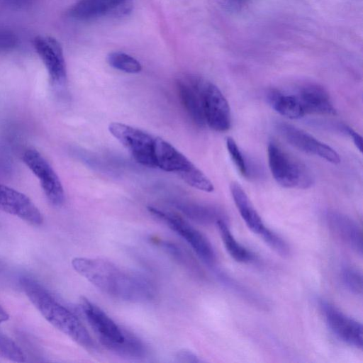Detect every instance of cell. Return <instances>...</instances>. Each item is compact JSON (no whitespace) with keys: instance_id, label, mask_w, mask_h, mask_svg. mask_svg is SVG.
<instances>
[{"instance_id":"6da1fadb","label":"cell","mask_w":363,"mask_h":363,"mask_svg":"<svg viewBox=\"0 0 363 363\" xmlns=\"http://www.w3.org/2000/svg\"><path fill=\"white\" fill-rule=\"evenodd\" d=\"M74 269L100 291L115 298L133 303L150 301L152 285L145 278L128 272L114 264L96 258L75 257Z\"/></svg>"},{"instance_id":"7a4b0ae2","label":"cell","mask_w":363,"mask_h":363,"mask_svg":"<svg viewBox=\"0 0 363 363\" xmlns=\"http://www.w3.org/2000/svg\"><path fill=\"white\" fill-rule=\"evenodd\" d=\"M20 285L33 305L53 327L84 349L95 348L94 342L81 321L38 281L30 277H22Z\"/></svg>"},{"instance_id":"3957f363","label":"cell","mask_w":363,"mask_h":363,"mask_svg":"<svg viewBox=\"0 0 363 363\" xmlns=\"http://www.w3.org/2000/svg\"><path fill=\"white\" fill-rule=\"evenodd\" d=\"M81 307L100 343L107 350L125 357L140 358L145 354L143 342L117 325L92 302L82 298Z\"/></svg>"},{"instance_id":"277c9868","label":"cell","mask_w":363,"mask_h":363,"mask_svg":"<svg viewBox=\"0 0 363 363\" xmlns=\"http://www.w3.org/2000/svg\"><path fill=\"white\" fill-rule=\"evenodd\" d=\"M154 158L157 167L177 174L189 186L199 190L211 192L213 183L185 155L172 145L160 138L154 142Z\"/></svg>"},{"instance_id":"5b68a950","label":"cell","mask_w":363,"mask_h":363,"mask_svg":"<svg viewBox=\"0 0 363 363\" xmlns=\"http://www.w3.org/2000/svg\"><path fill=\"white\" fill-rule=\"evenodd\" d=\"M270 172L275 181L289 189H306L313 184V177L309 169L274 142L267 147Z\"/></svg>"},{"instance_id":"8992f818","label":"cell","mask_w":363,"mask_h":363,"mask_svg":"<svg viewBox=\"0 0 363 363\" xmlns=\"http://www.w3.org/2000/svg\"><path fill=\"white\" fill-rule=\"evenodd\" d=\"M108 130L138 163L148 167H156L155 138L152 135L139 128L117 122L110 123Z\"/></svg>"},{"instance_id":"52a82bcc","label":"cell","mask_w":363,"mask_h":363,"mask_svg":"<svg viewBox=\"0 0 363 363\" xmlns=\"http://www.w3.org/2000/svg\"><path fill=\"white\" fill-rule=\"evenodd\" d=\"M22 160L40 182L48 200L55 206L65 201V191L62 182L47 160L35 149H28L22 155Z\"/></svg>"},{"instance_id":"ba28073f","label":"cell","mask_w":363,"mask_h":363,"mask_svg":"<svg viewBox=\"0 0 363 363\" xmlns=\"http://www.w3.org/2000/svg\"><path fill=\"white\" fill-rule=\"evenodd\" d=\"M147 209L154 216L163 220L173 231L182 237L206 263L208 264L214 263L216 259L214 250L208 240L200 231L175 214L152 206H149Z\"/></svg>"},{"instance_id":"9c48e42d","label":"cell","mask_w":363,"mask_h":363,"mask_svg":"<svg viewBox=\"0 0 363 363\" xmlns=\"http://www.w3.org/2000/svg\"><path fill=\"white\" fill-rule=\"evenodd\" d=\"M277 129L281 135L296 149L335 164L340 162V155L333 148L307 132L284 122L278 123Z\"/></svg>"},{"instance_id":"30bf717a","label":"cell","mask_w":363,"mask_h":363,"mask_svg":"<svg viewBox=\"0 0 363 363\" xmlns=\"http://www.w3.org/2000/svg\"><path fill=\"white\" fill-rule=\"evenodd\" d=\"M203 106L206 125L218 132H225L231 126L229 104L221 91L206 81L203 90Z\"/></svg>"},{"instance_id":"8fae6325","label":"cell","mask_w":363,"mask_h":363,"mask_svg":"<svg viewBox=\"0 0 363 363\" xmlns=\"http://www.w3.org/2000/svg\"><path fill=\"white\" fill-rule=\"evenodd\" d=\"M34 48L45 65L52 85L63 86L67 82V69L60 43L49 35H38Z\"/></svg>"},{"instance_id":"7c38bea8","label":"cell","mask_w":363,"mask_h":363,"mask_svg":"<svg viewBox=\"0 0 363 363\" xmlns=\"http://www.w3.org/2000/svg\"><path fill=\"white\" fill-rule=\"evenodd\" d=\"M320 308L328 328L338 339L350 346L362 348L363 332L359 322L328 302L321 301Z\"/></svg>"},{"instance_id":"4fadbf2b","label":"cell","mask_w":363,"mask_h":363,"mask_svg":"<svg viewBox=\"0 0 363 363\" xmlns=\"http://www.w3.org/2000/svg\"><path fill=\"white\" fill-rule=\"evenodd\" d=\"M206 80L191 74H185L177 80V89L181 103L191 121L199 127L206 125L203 90Z\"/></svg>"},{"instance_id":"5bb4252c","label":"cell","mask_w":363,"mask_h":363,"mask_svg":"<svg viewBox=\"0 0 363 363\" xmlns=\"http://www.w3.org/2000/svg\"><path fill=\"white\" fill-rule=\"evenodd\" d=\"M0 210L32 224L40 225L43 216L35 203L24 194L0 184Z\"/></svg>"},{"instance_id":"9a60e30c","label":"cell","mask_w":363,"mask_h":363,"mask_svg":"<svg viewBox=\"0 0 363 363\" xmlns=\"http://www.w3.org/2000/svg\"><path fill=\"white\" fill-rule=\"evenodd\" d=\"M131 0H79L68 11L76 20L87 21L101 16L121 13L128 10Z\"/></svg>"},{"instance_id":"2e32d148","label":"cell","mask_w":363,"mask_h":363,"mask_svg":"<svg viewBox=\"0 0 363 363\" xmlns=\"http://www.w3.org/2000/svg\"><path fill=\"white\" fill-rule=\"evenodd\" d=\"M325 218L332 233L361 255L362 254V234L358 224L347 215L336 211H328Z\"/></svg>"},{"instance_id":"e0dca14e","label":"cell","mask_w":363,"mask_h":363,"mask_svg":"<svg viewBox=\"0 0 363 363\" xmlns=\"http://www.w3.org/2000/svg\"><path fill=\"white\" fill-rule=\"evenodd\" d=\"M305 114L335 115L336 110L328 91L317 84H306L296 94Z\"/></svg>"},{"instance_id":"ac0fdd59","label":"cell","mask_w":363,"mask_h":363,"mask_svg":"<svg viewBox=\"0 0 363 363\" xmlns=\"http://www.w3.org/2000/svg\"><path fill=\"white\" fill-rule=\"evenodd\" d=\"M230 189L234 203L245 224L253 233L259 235L266 226L245 191L237 182H232Z\"/></svg>"},{"instance_id":"d6986e66","label":"cell","mask_w":363,"mask_h":363,"mask_svg":"<svg viewBox=\"0 0 363 363\" xmlns=\"http://www.w3.org/2000/svg\"><path fill=\"white\" fill-rule=\"evenodd\" d=\"M267 101L280 115L291 119H298L304 115V111L296 94H285L277 89L269 90Z\"/></svg>"},{"instance_id":"ffe728a7","label":"cell","mask_w":363,"mask_h":363,"mask_svg":"<svg viewBox=\"0 0 363 363\" xmlns=\"http://www.w3.org/2000/svg\"><path fill=\"white\" fill-rule=\"evenodd\" d=\"M223 245L230 256L238 262H249L254 259V255L241 245L231 233L225 218L216 222Z\"/></svg>"},{"instance_id":"44dd1931","label":"cell","mask_w":363,"mask_h":363,"mask_svg":"<svg viewBox=\"0 0 363 363\" xmlns=\"http://www.w3.org/2000/svg\"><path fill=\"white\" fill-rule=\"evenodd\" d=\"M191 220L201 224H211L220 219H223L224 215L218 208L197 204H182L178 207Z\"/></svg>"},{"instance_id":"7402d4cb","label":"cell","mask_w":363,"mask_h":363,"mask_svg":"<svg viewBox=\"0 0 363 363\" xmlns=\"http://www.w3.org/2000/svg\"><path fill=\"white\" fill-rule=\"evenodd\" d=\"M107 62L112 67L126 73L135 74L142 69L140 63L135 58L121 52L109 53Z\"/></svg>"},{"instance_id":"603a6c76","label":"cell","mask_w":363,"mask_h":363,"mask_svg":"<svg viewBox=\"0 0 363 363\" xmlns=\"http://www.w3.org/2000/svg\"><path fill=\"white\" fill-rule=\"evenodd\" d=\"M0 357L16 362L26 361L23 350L10 337L0 332Z\"/></svg>"},{"instance_id":"cb8c5ba5","label":"cell","mask_w":363,"mask_h":363,"mask_svg":"<svg viewBox=\"0 0 363 363\" xmlns=\"http://www.w3.org/2000/svg\"><path fill=\"white\" fill-rule=\"evenodd\" d=\"M226 147L232 161L240 174L246 178L251 177L252 173L250 165L248 163L249 161L246 159L233 138L229 137L226 139Z\"/></svg>"},{"instance_id":"d4e9b609","label":"cell","mask_w":363,"mask_h":363,"mask_svg":"<svg viewBox=\"0 0 363 363\" xmlns=\"http://www.w3.org/2000/svg\"><path fill=\"white\" fill-rule=\"evenodd\" d=\"M341 277L346 289L354 294L362 293V275L357 269L345 267L342 269Z\"/></svg>"},{"instance_id":"484cf974","label":"cell","mask_w":363,"mask_h":363,"mask_svg":"<svg viewBox=\"0 0 363 363\" xmlns=\"http://www.w3.org/2000/svg\"><path fill=\"white\" fill-rule=\"evenodd\" d=\"M259 235L264 241L277 253L282 256L289 255V247L287 243L277 233L265 227Z\"/></svg>"},{"instance_id":"4316f807","label":"cell","mask_w":363,"mask_h":363,"mask_svg":"<svg viewBox=\"0 0 363 363\" xmlns=\"http://www.w3.org/2000/svg\"><path fill=\"white\" fill-rule=\"evenodd\" d=\"M18 44V37L10 29L0 27V52L14 49Z\"/></svg>"},{"instance_id":"83f0119b","label":"cell","mask_w":363,"mask_h":363,"mask_svg":"<svg viewBox=\"0 0 363 363\" xmlns=\"http://www.w3.org/2000/svg\"><path fill=\"white\" fill-rule=\"evenodd\" d=\"M21 338V342L23 344L26 350L29 352L32 357L35 358H42V353L38 350V345L34 342L30 340V338L28 336L24 335L23 333L20 334Z\"/></svg>"},{"instance_id":"f1b7e54d","label":"cell","mask_w":363,"mask_h":363,"mask_svg":"<svg viewBox=\"0 0 363 363\" xmlns=\"http://www.w3.org/2000/svg\"><path fill=\"white\" fill-rule=\"evenodd\" d=\"M176 359L179 362L197 363L201 360L192 352L187 350H182L177 352Z\"/></svg>"},{"instance_id":"f546056e","label":"cell","mask_w":363,"mask_h":363,"mask_svg":"<svg viewBox=\"0 0 363 363\" xmlns=\"http://www.w3.org/2000/svg\"><path fill=\"white\" fill-rule=\"evenodd\" d=\"M344 132L347 133L350 138L352 140L354 144L355 145L356 147L358 149V150L362 152V138L361 135L357 133L354 129L352 128L345 125L343 127Z\"/></svg>"},{"instance_id":"4dcf8cb0","label":"cell","mask_w":363,"mask_h":363,"mask_svg":"<svg viewBox=\"0 0 363 363\" xmlns=\"http://www.w3.org/2000/svg\"><path fill=\"white\" fill-rule=\"evenodd\" d=\"M9 318L6 310L0 305V323L6 321Z\"/></svg>"},{"instance_id":"1f68e13d","label":"cell","mask_w":363,"mask_h":363,"mask_svg":"<svg viewBox=\"0 0 363 363\" xmlns=\"http://www.w3.org/2000/svg\"><path fill=\"white\" fill-rule=\"evenodd\" d=\"M9 4L14 6H22L27 4L30 0H6Z\"/></svg>"}]
</instances>
